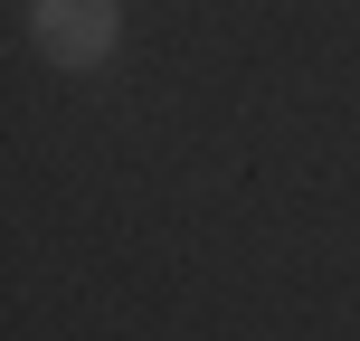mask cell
I'll return each instance as SVG.
<instances>
[{"instance_id":"obj_1","label":"cell","mask_w":360,"mask_h":341,"mask_svg":"<svg viewBox=\"0 0 360 341\" xmlns=\"http://www.w3.org/2000/svg\"><path fill=\"white\" fill-rule=\"evenodd\" d=\"M29 48L57 76H86L124 48V0H29Z\"/></svg>"}]
</instances>
